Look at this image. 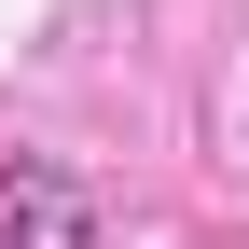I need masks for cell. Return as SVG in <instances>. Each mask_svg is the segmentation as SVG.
Wrapping results in <instances>:
<instances>
[{
  "instance_id": "6da1fadb",
  "label": "cell",
  "mask_w": 249,
  "mask_h": 249,
  "mask_svg": "<svg viewBox=\"0 0 249 249\" xmlns=\"http://www.w3.org/2000/svg\"><path fill=\"white\" fill-rule=\"evenodd\" d=\"M0 249H97L83 180H70V166H42V152H14V166H0Z\"/></svg>"
}]
</instances>
